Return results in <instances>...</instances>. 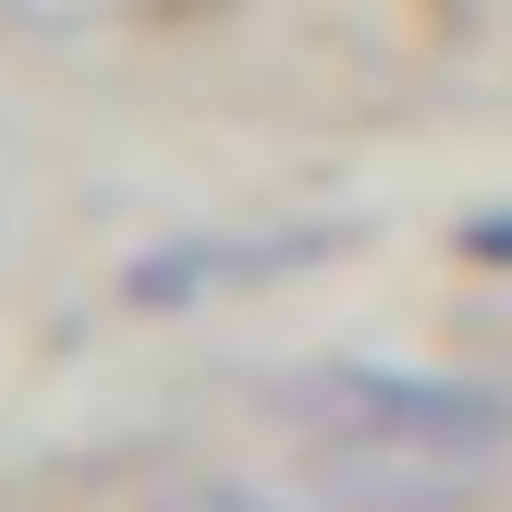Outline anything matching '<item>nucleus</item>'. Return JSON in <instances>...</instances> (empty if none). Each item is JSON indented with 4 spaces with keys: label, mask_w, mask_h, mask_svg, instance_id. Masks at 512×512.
Listing matches in <instances>:
<instances>
[{
    "label": "nucleus",
    "mask_w": 512,
    "mask_h": 512,
    "mask_svg": "<svg viewBox=\"0 0 512 512\" xmlns=\"http://www.w3.org/2000/svg\"><path fill=\"white\" fill-rule=\"evenodd\" d=\"M500 476V439L476 427H391V415H342V439H317L305 500L317 512H464Z\"/></svg>",
    "instance_id": "1"
},
{
    "label": "nucleus",
    "mask_w": 512,
    "mask_h": 512,
    "mask_svg": "<svg viewBox=\"0 0 512 512\" xmlns=\"http://www.w3.org/2000/svg\"><path fill=\"white\" fill-rule=\"evenodd\" d=\"M147 512H317V500H269V488H244V476H171Z\"/></svg>",
    "instance_id": "2"
},
{
    "label": "nucleus",
    "mask_w": 512,
    "mask_h": 512,
    "mask_svg": "<svg viewBox=\"0 0 512 512\" xmlns=\"http://www.w3.org/2000/svg\"><path fill=\"white\" fill-rule=\"evenodd\" d=\"M13 13H25V25H110L122 0H13Z\"/></svg>",
    "instance_id": "3"
}]
</instances>
